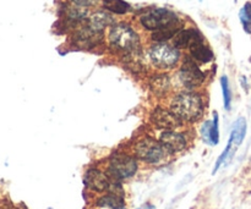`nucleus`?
I'll return each instance as SVG.
<instances>
[{
	"label": "nucleus",
	"mask_w": 251,
	"mask_h": 209,
	"mask_svg": "<svg viewBox=\"0 0 251 209\" xmlns=\"http://www.w3.org/2000/svg\"><path fill=\"white\" fill-rule=\"evenodd\" d=\"M169 110L183 122H195L203 116L205 100L195 91H183L172 98Z\"/></svg>",
	"instance_id": "1"
},
{
	"label": "nucleus",
	"mask_w": 251,
	"mask_h": 209,
	"mask_svg": "<svg viewBox=\"0 0 251 209\" xmlns=\"http://www.w3.org/2000/svg\"><path fill=\"white\" fill-rule=\"evenodd\" d=\"M108 44L113 51L125 56L139 53L141 46L137 32L130 24L124 22L110 26L108 32Z\"/></svg>",
	"instance_id": "2"
},
{
	"label": "nucleus",
	"mask_w": 251,
	"mask_h": 209,
	"mask_svg": "<svg viewBox=\"0 0 251 209\" xmlns=\"http://www.w3.org/2000/svg\"><path fill=\"white\" fill-rule=\"evenodd\" d=\"M140 24L147 31H158L171 27H183L178 15L166 7H154L140 16Z\"/></svg>",
	"instance_id": "3"
},
{
	"label": "nucleus",
	"mask_w": 251,
	"mask_h": 209,
	"mask_svg": "<svg viewBox=\"0 0 251 209\" xmlns=\"http://www.w3.org/2000/svg\"><path fill=\"white\" fill-rule=\"evenodd\" d=\"M149 59L158 70H172L180 60V50L167 43H154L149 49Z\"/></svg>",
	"instance_id": "4"
},
{
	"label": "nucleus",
	"mask_w": 251,
	"mask_h": 209,
	"mask_svg": "<svg viewBox=\"0 0 251 209\" xmlns=\"http://www.w3.org/2000/svg\"><path fill=\"white\" fill-rule=\"evenodd\" d=\"M136 158L147 164H158L169 154L162 143L152 137H144L134 147Z\"/></svg>",
	"instance_id": "5"
},
{
	"label": "nucleus",
	"mask_w": 251,
	"mask_h": 209,
	"mask_svg": "<svg viewBox=\"0 0 251 209\" xmlns=\"http://www.w3.org/2000/svg\"><path fill=\"white\" fill-rule=\"evenodd\" d=\"M137 171V162L132 156L117 153L109 161V173L115 180H126Z\"/></svg>",
	"instance_id": "6"
},
{
	"label": "nucleus",
	"mask_w": 251,
	"mask_h": 209,
	"mask_svg": "<svg viewBox=\"0 0 251 209\" xmlns=\"http://www.w3.org/2000/svg\"><path fill=\"white\" fill-rule=\"evenodd\" d=\"M178 78L186 90L194 91L205 82L206 75L199 64H196L191 58H186L179 70Z\"/></svg>",
	"instance_id": "7"
},
{
	"label": "nucleus",
	"mask_w": 251,
	"mask_h": 209,
	"mask_svg": "<svg viewBox=\"0 0 251 209\" xmlns=\"http://www.w3.org/2000/svg\"><path fill=\"white\" fill-rule=\"evenodd\" d=\"M150 121L161 130H176L183 126L184 122L176 116L173 113L166 108L157 107L150 114Z\"/></svg>",
	"instance_id": "8"
},
{
	"label": "nucleus",
	"mask_w": 251,
	"mask_h": 209,
	"mask_svg": "<svg viewBox=\"0 0 251 209\" xmlns=\"http://www.w3.org/2000/svg\"><path fill=\"white\" fill-rule=\"evenodd\" d=\"M158 141L166 148V151L171 154L179 153V152L184 151L188 146V139H186L185 135L176 131V130H164L159 135Z\"/></svg>",
	"instance_id": "9"
},
{
	"label": "nucleus",
	"mask_w": 251,
	"mask_h": 209,
	"mask_svg": "<svg viewBox=\"0 0 251 209\" xmlns=\"http://www.w3.org/2000/svg\"><path fill=\"white\" fill-rule=\"evenodd\" d=\"M199 42H203V36L200 33V31L195 28H181L172 38V46L180 50V49H189L193 44L199 43Z\"/></svg>",
	"instance_id": "10"
},
{
	"label": "nucleus",
	"mask_w": 251,
	"mask_h": 209,
	"mask_svg": "<svg viewBox=\"0 0 251 209\" xmlns=\"http://www.w3.org/2000/svg\"><path fill=\"white\" fill-rule=\"evenodd\" d=\"M85 184L88 188L96 192H104L112 188L113 184L109 178L98 169H90L85 175Z\"/></svg>",
	"instance_id": "11"
},
{
	"label": "nucleus",
	"mask_w": 251,
	"mask_h": 209,
	"mask_svg": "<svg viewBox=\"0 0 251 209\" xmlns=\"http://www.w3.org/2000/svg\"><path fill=\"white\" fill-rule=\"evenodd\" d=\"M102 39L103 33L95 32L93 29H91L87 24H86L85 27H82L81 29H78V31L74 34V41H75L76 44L80 46L81 48H93V46H97Z\"/></svg>",
	"instance_id": "12"
},
{
	"label": "nucleus",
	"mask_w": 251,
	"mask_h": 209,
	"mask_svg": "<svg viewBox=\"0 0 251 209\" xmlns=\"http://www.w3.org/2000/svg\"><path fill=\"white\" fill-rule=\"evenodd\" d=\"M115 23L114 17L110 15V12L103 11V10H98V11L93 12L91 16H88L87 26L91 29L98 33H103L105 28L113 26Z\"/></svg>",
	"instance_id": "13"
},
{
	"label": "nucleus",
	"mask_w": 251,
	"mask_h": 209,
	"mask_svg": "<svg viewBox=\"0 0 251 209\" xmlns=\"http://www.w3.org/2000/svg\"><path fill=\"white\" fill-rule=\"evenodd\" d=\"M189 53L196 64H208L213 60V51L203 42L193 44L189 48Z\"/></svg>",
	"instance_id": "14"
},
{
	"label": "nucleus",
	"mask_w": 251,
	"mask_h": 209,
	"mask_svg": "<svg viewBox=\"0 0 251 209\" xmlns=\"http://www.w3.org/2000/svg\"><path fill=\"white\" fill-rule=\"evenodd\" d=\"M98 207L109 208V209H126L125 200L123 197V193H119L118 191H112L107 193L105 196H102L97 201Z\"/></svg>",
	"instance_id": "15"
},
{
	"label": "nucleus",
	"mask_w": 251,
	"mask_h": 209,
	"mask_svg": "<svg viewBox=\"0 0 251 209\" xmlns=\"http://www.w3.org/2000/svg\"><path fill=\"white\" fill-rule=\"evenodd\" d=\"M247 130H248V124L245 117L243 116L238 117V119L234 121V124H233L232 131H230L229 139H228V141H229L235 148H238V147L244 142L245 136H247Z\"/></svg>",
	"instance_id": "16"
},
{
	"label": "nucleus",
	"mask_w": 251,
	"mask_h": 209,
	"mask_svg": "<svg viewBox=\"0 0 251 209\" xmlns=\"http://www.w3.org/2000/svg\"><path fill=\"white\" fill-rule=\"evenodd\" d=\"M171 78H169L168 75H156L150 80V87H151V91L158 97H163V95H167V93L171 90Z\"/></svg>",
	"instance_id": "17"
},
{
	"label": "nucleus",
	"mask_w": 251,
	"mask_h": 209,
	"mask_svg": "<svg viewBox=\"0 0 251 209\" xmlns=\"http://www.w3.org/2000/svg\"><path fill=\"white\" fill-rule=\"evenodd\" d=\"M103 9L114 15H126L131 10V5L125 0H102Z\"/></svg>",
	"instance_id": "18"
},
{
	"label": "nucleus",
	"mask_w": 251,
	"mask_h": 209,
	"mask_svg": "<svg viewBox=\"0 0 251 209\" xmlns=\"http://www.w3.org/2000/svg\"><path fill=\"white\" fill-rule=\"evenodd\" d=\"M65 14L66 17H68L70 21L80 22L88 17V9L87 7L80 6V5H76L71 2V5H69V6L66 7Z\"/></svg>",
	"instance_id": "19"
},
{
	"label": "nucleus",
	"mask_w": 251,
	"mask_h": 209,
	"mask_svg": "<svg viewBox=\"0 0 251 209\" xmlns=\"http://www.w3.org/2000/svg\"><path fill=\"white\" fill-rule=\"evenodd\" d=\"M183 27H171V28H163L158 29V31H153L151 34V39L154 43H166V42L172 41L176 32H179Z\"/></svg>",
	"instance_id": "20"
},
{
	"label": "nucleus",
	"mask_w": 251,
	"mask_h": 209,
	"mask_svg": "<svg viewBox=\"0 0 251 209\" xmlns=\"http://www.w3.org/2000/svg\"><path fill=\"white\" fill-rule=\"evenodd\" d=\"M221 88H222V95H223V107L227 112H229L230 108H232V99H233V94H232V90H230V85H229V78L228 76L223 75L221 77Z\"/></svg>",
	"instance_id": "21"
},
{
	"label": "nucleus",
	"mask_w": 251,
	"mask_h": 209,
	"mask_svg": "<svg viewBox=\"0 0 251 209\" xmlns=\"http://www.w3.org/2000/svg\"><path fill=\"white\" fill-rule=\"evenodd\" d=\"M239 20L247 34H251V1H247L239 11Z\"/></svg>",
	"instance_id": "22"
},
{
	"label": "nucleus",
	"mask_w": 251,
	"mask_h": 209,
	"mask_svg": "<svg viewBox=\"0 0 251 209\" xmlns=\"http://www.w3.org/2000/svg\"><path fill=\"white\" fill-rule=\"evenodd\" d=\"M220 143V116L218 113H213V119L210 126V146H217Z\"/></svg>",
	"instance_id": "23"
},
{
	"label": "nucleus",
	"mask_w": 251,
	"mask_h": 209,
	"mask_svg": "<svg viewBox=\"0 0 251 209\" xmlns=\"http://www.w3.org/2000/svg\"><path fill=\"white\" fill-rule=\"evenodd\" d=\"M73 4H76V5H80V6H83V7H92L95 6V5H97L98 2H100V0H70Z\"/></svg>",
	"instance_id": "24"
},
{
	"label": "nucleus",
	"mask_w": 251,
	"mask_h": 209,
	"mask_svg": "<svg viewBox=\"0 0 251 209\" xmlns=\"http://www.w3.org/2000/svg\"><path fill=\"white\" fill-rule=\"evenodd\" d=\"M240 82H242V86L243 87H244V90H245V92H248V90H249V86H248V83H247V77H245V76H242V78H240Z\"/></svg>",
	"instance_id": "25"
},
{
	"label": "nucleus",
	"mask_w": 251,
	"mask_h": 209,
	"mask_svg": "<svg viewBox=\"0 0 251 209\" xmlns=\"http://www.w3.org/2000/svg\"><path fill=\"white\" fill-rule=\"evenodd\" d=\"M137 209H156V207L152 205H150V203H146V205L141 206V207H139Z\"/></svg>",
	"instance_id": "26"
}]
</instances>
